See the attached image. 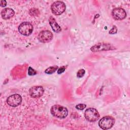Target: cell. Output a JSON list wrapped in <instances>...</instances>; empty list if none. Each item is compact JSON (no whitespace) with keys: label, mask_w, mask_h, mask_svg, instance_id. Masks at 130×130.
<instances>
[{"label":"cell","mask_w":130,"mask_h":130,"mask_svg":"<svg viewBox=\"0 0 130 130\" xmlns=\"http://www.w3.org/2000/svg\"><path fill=\"white\" fill-rule=\"evenodd\" d=\"M51 114L58 118H64L68 114V109L61 105H55L51 107L50 109Z\"/></svg>","instance_id":"1"},{"label":"cell","mask_w":130,"mask_h":130,"mask_svg":"<svg viewBox=\"0 0 130 130\" xmlns=\"http://www.w3.org/2000/svg\"><path fill=\"white\" fill-rule=\"evenodd\" d=\"M115 123V119L110 116H104L102 118L99 122V126L103 129L111 128Z\"/></svg>","instance_id":"2"},{"label":"cell","mask_w":130,"mask_h":130,"mask_svg":"<svg viewBox=\"0 0 130 130\" xmlns=\"http://www.w3.org/2000/svg\"><path fill=\"white\" fill-rule=\"evenodd\" d=\"M84 113L86 119L89 122H94L98 120L100 117V114L97 110L93 108L87 109Z\"/></svg>","instance_id":"3"},{"label":"cell","mask_w":130,"mask_h":130,"mask_svg":"<svg viewBox=\"0 0 130 130\" xmlns=\"http://www.w3.org/2000/svg\"><path fill=\"white\" fill-rule=\"evenodd\" d=\"M66 5L62 1H56L51 6L52 13L55 15H59L63 13L66 10Z\"/></svg>","instance_id":"4"},{"label":"cell","mask_w":130,"mask_h":130,"mask_svg":"<svg viewBox=\"0 0 130 130\" xmlns=\"http://www.w3.org/2000/svg\"><path fill=\"white\" fill-rule=\"evenodd\" d=\"M18 30L22 35L27 36L32 33L33 26L30 23L28 22H24L19 25Z\"/></svg>","instance_id":"5"},{"label":"cell","mask_w":130,"mask_h":130,"mask_svg":"<svg viewBox=\"0 0 130 130\" xmlns=\"http://www.w3.org/2000/svg\"><path fill=\"white\" fill-rule=\"evenodd\" d=\"M114 47H113L111 44L109 43H99L95 44L94 46L91 47L90 50L92 52H99L101 51H108L114 49Z\"/></svg>","instance_id":"6"},{"label":"cell","mask_w":130,"mask_h":130,"mask_svg":"<svg viewBox=\"0 0 130 130\" xmlns=\"http://www.w3.org/2000/svg\"><path fill=\"white\" fill-rule=\"evenodd\" d=\"M52 33L48 30L41 31L38 36V39L40 42L46 43H48L52 40L53 39Z\"/></svg>","instance_id":"7"},{"label":"cell","mask_w":130,"mask_h":130,"mask_svg":"<svg viewBox=\"0 0 130 130\" xmlns=\"http://www.w3.org/2000/svg\"><path fill=\"white\" fill-rule=\"evenodd\" d=\"M22 102V98L19 94H14L9 96L7 99L8 105L11 107H17L20 105Z\"/></svg>","instance_id":"8"},{"label":"cell","mask_w":130,"mask_h":130,"mask_svg":"<svg viewBox=\"0 0 130 130\" xmlns=\"http://www.w3.org/2000/svg\"><path fill=\"white\" fill-rule=\"evenodd\" d=\"M44 90L41 86H34L31 87L29 90V94L32 98H39L42 96L44 93Z\"/></svg>","instance_id":"9"},{"label":"cell","mask_w":130,"mask_h":130,"mask_svg":"<svg viewBox=\"0 0 130 130\" xmlns=\"http://www.w3.org/2000/svg\"><path fill=\"white\" fill-rule=\"evenodd\" d=\"M112 16L115 20H121L126 17V13L123 9L121 8H116L112 10Z\"/></svg>","instance_id":"10"},{"label":"cell","mask_w":130,"mask_h":130,"mask_svg":"<svg viewBox=\"0 0 130 130\" xmlns=\"http://www.w3.org/2000/svg\"><path fill=\"white\" fill-rule=\"evenodd\" d=\"M14 11L13 9L9 8L3 9L1 12V16L4 19H10V18L12 17L14 15Z\"/></svg>","instance_id":"11"},{"label":"cell","mask_w":130,"mask_h":130,"mask_svg":"<svg viewBox=\"0 0 130 130\" xmlns=\"http://www.w3.org/2000/svg\"><path fill=\"white\" fill-rule=\"evenodd\" d=\"M48 20H49V24L54 31H55V32H59L61 30V27L58 24V23L56 22V21L54 17H53L52 16L50 17L49 18Z\"/></svg>","instance_id":"12"},{"label":"cell","mask_w":130,"mask_h":130,"mask_svg":"<svg viewBox=\"0 0 130 130\" xmlns=\"http://www.w3.org/2000/svg\"><path fill=\"white\" fill-rule=\"evenodd\" d=\"M58 69V66H54L52 67H50L45 71V73L48 74H51L54 73Z\"/></svg>","instance_id":"13"},{"label":"cell","mask_w":130,"mask_h":130,"mask_svg":"<svg viewBox=\"0 0 130 130\" xmlns=\"http://www.w3.org/2000/svg\"><path fill=\"white\" fill-rule=\"evenodd\" d=\"M85 73V71L84 69H80L77 72V76L79 78H81L84 75Z\"/></svg>","instance_id":"14"},{"label":"cell","mask_w":130,"mask_h":130,"mask_svg":"<svg viewBox=\"0 0 130 130\" xmlns=\"http://www.w3.org/2000/svg\"><path fill=\"white\" fill-rule=\"evenodd\" d=\"M37 73L36 71L33 69L32 68H31L30 67H29L28 68V74L30 76H33V75H36Z\"/></svg>","instance_id":"15"},{"label":"cell","mask_w":130,"mask_h":130,"mask_svg":"<svg viewBox=\"0 0 130 130\" xmlns=\"http://www.w3.org/2000/svg\"><path fill=\"white\" fill-rule=\"evenodd\" d=\"M86 105H85V104H79L77 105H76V108L78 109V110H82L83 109H84L86 107Z\"/></svg>","instance_id":"16"},{"label":"cell","mask_w":130,"mask_h":130,"mask_svg":"<svg viewBox=\"0 0 130 130\" xmlns=\"http://www.w3.org/2000/svg\"><path fill=\"white\" fill-rule=\"evenodd\" d=\"M117 27L115 26H114L109 31V34H116L117 32Z\"/></svg>","instance_id":"17"},{"label":"cell","mask_w":130,"mask_h":130,"mask_svg":"<svg viewBox=\"0 0 130 130\" xmlns=\"http://www.w3.org/2000/svg\"><path fill=\"white\" fill-rule=\"evenodd\" d=\"M65 71V67H60L58 69V71H57V73L58 74H61L62 73H63L64 71Z\"/></svg>","instance_id":"18"},{"label":"cell","mask_w":130,"mask_h":130,"mask_svg":"<svg viewBox=\"0 0 130 130\" xmlns=\"http://www.w3.org/2000/svg\"><path fill=\"white\" fill-rule=\"evenodd\" d=\"M7 5V2L6 1H4V0H2L0 2V5L1 7H4L6 6Z\"/></svg>","instance_id":"19"}]
</instances>
